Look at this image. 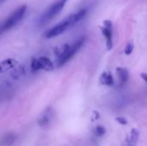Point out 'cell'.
<instances>
[{
  "label": "cell",
  "mask_w": 147,
  "mask_h": 146,
  "mask_svg": "<svg viewBox=\"0 0 147 146\" xmlns=\"http://www.w3.org/2000/svg\"><path fill=\"white\" fill-rule=\"evenodd\" d=\"M134 43H133V42L127 43V45L126 46V47H125V49H124L125 54H126V55H130V54L133 52V51H134Z\"/></svg>",
  "instance_id": "cell-14"
},
{
  "label": "cell",
  "mask_w": 147,
  "mask_h": 146,
  "mask_svg": "<svg viewBox=\"0 0 147 146\" xmlns=\"http://www.w3.org/2000/svg\"><path fill=\"white\" fill-rule=\"evenodd\" d=\"M140 135V131L136 128H133L127 137V142L129 146H134Z\"/></svg>",
  "instance_id": "cell-8"
},
{
  "label": "cell",
  "mask_w": 147,
  "mask_h": 146,
  "mask_svg": "<svg viewBox=\"0 0 147 146\" xmlns=\"http://www.w3.org/2000/svg\"><path fill=\"white\" fill-rule=\"evenodd\" d=\"M140 77H142V79L144 80V81H146L147 83V74L146 73H141L140 74Z\"/></svg>",
  "instance_id": "cell-17"
},
{
  "label": "cell",
  "mask_w": 147,
  "mask_h": 146,
  "mask_svg": "<svg viewBox=\"0 0 147 146\" xmlns=\"http://www.w3.org/2000/svg\"><path fill=\"white\" fill-rule=\"evenodd\" d=\"M39 60L40 62V65H41V69L45 70V71H53L54 68L53 63L47 57H40L39 58Z\"/></svg>",
  "instance_id": "cell-10"
},
{
  "label": "cell",
  "mask_w": 147,
  "mask_h": 146,
  "mask_svg": "<svg viewBox=\"0 0 147 146\" xmlns=\"http://www.w3.org/2000/svg\"><path fill=\"white\" fill-rule=\"evenodd\" d=\"M86 13H87L86 9H81L77 13H74V14L65 17L64 20H62L57 25H55L51 29L47 31L45 34V37L47 39H50V38L56 37V36L65 33L68 28H70L74 24H76L79 21H81L85 16Z\"/></svg>",
  "instance_id": "cell-1"
},
{
  "label": "cell",
  "mask_w": 147,
  "mask_h": 146,
  "mask_svg": "<svg viewBox=\"0 0 147 146\" xmlns=\"http://www.w3.org/2000/svg\"><path fill=\"white\" fill-rule=\"evenodd\" d=\"M100 83L103 85L110 86L114 84V77L109 71H104L101 74L100 77Z\"/></svg>",
  "instance_id": "cell-7"
},
{
  "label": "cell",
  "mask_w": 147,
  "mask_h": 146,
  "mask_svg": "<svg viewBox=\"0 0 147 146\" xmlns=\"http://www.w3.org/2000/svg\"><path fill=\"white\" fill-rule=\"evenodd\" d=\"M102 33L106 39L107 49L111 50L113 47V29H112V22L111 21L106 20L103 22V26L101 28Z\"/></svg>",
  "instance_id": "cell-5"
},
{
  "label": "cell",
  "mask_w": 147,
  "mask_h": 146,
  "mask_svg": "<svg viewBox=\"0 0 147 146\" xmlns=\"http://www.w3.org/2000/svg\"><path fill=\"white\" fill-rule=\"evenodd\" d=\"M116 74H117V77L119 78L120 83L122 84L125 83L129 78V72L126 68L117 67L116 68Z\"/></svg>",
  "instance_id": "cell-9"
},
{
  "label": "cell",
  "mask_w": 147,
  "mask_h": 146,
  "mask_svg": "<svg viewBox=\"0 0 147 146\" xmlns=\"http://www.w3.org/2000/svg\"><path fill=\"white\" fill-rule=\"evenodd\" d=\"M24 72V70L22 66H16V68H14L11 71V76L15 78L18 77H21Z\"/></svg>",
  "instance_id": "cell-11"
},
{
  "label": "cell",
  "mask_w": 147,
  "mask_h": 146,
  "mask_svg": "<svg viewBox=\"0 0 147 146\" xmlns=\"http://www.w3.org/2000/svg\"><path fill=\"white\" fill-rule=\"evenodd\" d=\"M40 69H41V65L39 59H33L31 62V70L33 71H37Z\"/></svg>",
  "instance_id": "cell-12"
},
{
  "label": "cell",
  "mask_w": 147,
  "mask_h": 146,
  "mask_svg": "<svg viewBox=\"0 0 147 146\" xmlns=\"http://www.w3.org/2000/svg\"><path fill=\"white\" fill-rule=\"evenodd\" d=\"M95 132H96V136L102 137V136H103L105 134L106 130H105V128L102 126H97L96 128V130H95Z\"/></svg>",
  "instance_id": "cell-15"
},
{
  "label": "cell",
  "mask_w": 147,
  "mask_h": 146,
  "mask_svg": "<svg viewBox=\"0 0 147 146\" xmlns=\"http://www.w3.org/2000/svg\"><path fill=\"white\" fill-rule=\"evenodd\" d=\"M18 61L15 59H7L0 63V72L3 73L9 70H13L18 65Z\"/></svg>",
  "instance_id": "cell-6"
},
{
  "label": "cell",
  "mask_w": 147,
  "mask_h": 146,
  "mask_svg": "<svg viewBox=\"0 0 147 146\" xmlns=\"http://www.w3.org/2000/svg\"><path fill=\"white\" fill-rule=\"evenodd\" d=\"M115 120L119 123V124H121V125H127V123H128V121H127V120L125 118V117H121V116H118V117H116L115 118Z\"/></svg>",
  "instance_id": "cell-16"
},
{
  "label": "cell",
  "mask_w": 147,
  "mask_h": 146,
  "mask_svg": "<svg viewBox=\"0 0 147 146\" xmlns=\"http://www.w3.org/2000/svg\"><path fill=\"white\" fill-rule=\"evenodd\" d=\"M85 41V37L83 36L79 38L77 41H75L72 45H63L59 48L55 49V52L58 56V60H57V65L61 66L65 65L68 60H70L74 54L82 47Z\"/></svg>",
  "instance_id": "cell-2"
},
{
  "label": "cell",
  "mask_w": 147,
  "mask_h": 146,
  "mask_svg": "<svg viewBox=\"0 0 147 146\" xmlns=\"http://www.w3.org/2000/svg\"><path fill=\"white\" fill-rule=\"evenodd\" d=\"M27 10L26 5H22L19 8H17L1 25V33H4L5 31L9 30L13 27H15L24 16Z\"/></svg>",
  "instance_id": "cell-4"
},
{
  "label": "cell",
  "mask_w": 147,
  "mask_h": 146,
  "mask_svg": "<svg viewBox=\"0 0 147 146\" xmlns=\"http://www.w3.org/2000/svg\"><path fill=\"white\" fill-rule=\"evenodd\" d=\"M68 0H56L55 2H53L40 15V17L38 19V23L40 26H43V25L47 24V22H49L51 20H53V17L56 16L60 12V10L64 8L65 3Z\"/></svg>",
  "instance_id": "cell-3"
},
{
  "label": "cell",
  "mask_w": 147,
  "mask_h": 146,
  "mask_svg": "<svg viewBox=\"0 0 147 146\" xmlns=\"http://www.w3.org/2000/svg\"><path fill=\"white\" fill-rule=\"evenodd\" d=\"M49 119H50V115H49V112H46L43 114V116L39 120V124L40 126H43L45 124H47L49 122Z\"/></svg>",
  "instance_id": "cell-13"
}]
</instances>
